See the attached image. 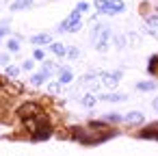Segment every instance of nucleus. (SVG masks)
<instances>
[{"mask_svg":"<svg viewBox=\"0 0 158 156\" xmlns=\"http://www.w3.org/2000/svg\"><path fill=\"white\" fill-rule=\"evenodd\" d=\"M22 67H24V70H33V61H24Z\"/></svg>","mask_w":158,"mask_h":156,"instance_id":"bb28decb","label":"nucleus"},{"mask_svg":"<svg viewBox=\"0 0 158 156\" xmlns=\"http://www.w3.org/2000/svg\"><path fill=\"white\" fill-rule=\"evenodd\" d=\"M119 119H121V117H119V115H115V113H113V115H108V117H106V121H119Z\"/></svg>","mask_w":158,"mask_h":156,"instance_id":"a878e982","label":"nucleus"},{"mask_svg":"<svg viewBox=\"0 0 158 156\" xmlns=\"http://www.w3.org/2000/svg\"><path fill=\"white\" fill-rule=\"evenodd\" d=\"M123 119H126L128 124L136 126V124H143V119H145V117H143V113H139V111H132V113H128Z\"/></svg>","mask_w":158,"mask_h":156,"instance_id":"6e6552de","label":"nucleus"},{"mask_svg":"<svg viewBox=\"0 0 158 156\" xmlns=\"http://www.w3.org/2000/svg\"><path fill=\"white\" fill-rule=\"evenodd\" d=\"M72 78H74V74L63 67V70H61V82H63V85H65V82H72Z\"/></svg>","mask_w":158,"mask_h":156,"instance_id":"2eb2a0df","label":"nucleus"},{"mask_svg":"<svg viewBox=\"0 0 158 156\" xmlns=\"http://www.w3.org/2000/svg\"><path fill=\"white\" fill-rule=\"evenodd\" d=\"M102 100H108V102H123L126 95H123V93H104Z\"/></svg>","mask_w":158,"mask_h":156,"instance_id":"f8f14e48","label":"nucleus"},{"mask_svg":"<svg viewBox=\"0 0 158 156\" xmlns=\"http://www.w3.org/2000/svg\"><path fill=\"white\" fill-rule=\"evenodd\" d=\"M141 137L143 139H158V126H152L149 130H143Z\"/></svg>","mask_w":158,"mask_h":156,"instance_id":"ddd939ff","label":"nucleus"},{"mask_svg":"<svg viewBox=\"0 0 158 156\" xmlns=\"http://www.w3.org/2000/svg\"><path fill=\"white\" fill-rule=\"evenodd\" d=\"M65 54H67L69 59H78V54H80V52H78V48H69V50H67Z\"/></svg>","mask_w":158,"mask_h":156,"instance_id":"aec40b11","label":"nucleus"},{"mask_svg":"<svg viewBox=\"0 0 158 156\" xmlns=\"http://www.w3.org/2000/svg\"><path fill=\"white\" fill-rule=\"evenodd\" d=\"M9 50H11V52H18V50H20V44H18L15 39H11V41H9Z\"/></svg>","mask_w":158,"mask_h":156,"instance_id":"412c9836","label":"nucleus"},{"mask_svg":"<svg viewBox=\"0 0 158 156\" xmlns=\"http://www.w3.org/2000/svg\"><path fill=\"white\" fill-rule=\"evenodd\" d=\"M72 137L74 139H78L80 143H85V145H95V143H102V141H106L108 137H113V132L110 130H106V126L102 124V121H93V124H89V128H74L72 130Z\"/></svg>","mask_w":158,"mask_h":156,"instance_id":"f257e3e1","label":"nucleus"},{"mask_svg":"<svg viewBox=\"0 0 158 156\" xmlns=\"http://www.w3.org/2000/svg\"><path fill=\"white\" fill-rule=\"evenodd\" d=\"M82 104H85V106H93V104H95V95H93V93H87V95L82 98Z\"/></svg>","mask_w":158,"mask_h":156,"instance_id":"a211bd4d","label":"nucleus"},{"mask_svg":"<svg viewBox=\"0 0 158 156\" xmlns=\"http://www.w3.org/2000/svg\"><path fill=\"white\" fill-rule=\"evenodd\" d=\"M31 5V0H18V2L11 5V11H20V9H26Z\"/></svg>","mask_w":158,"mask_h":156,"instance_id":"4468645a","label":"nucleus"},{"mask_svg":"<svg viewBox=\"0 0 158 156\" xmlns=\"http://www.w3.org/2000/svg\"><path fill=\"white\" fill-rule=\"evenodd\" d=\"M136 89L139 91H152V89H156V82H139Z\"/></svg>","mask_w":158,"mask_h":156,"instance_id":"f3484780","label":"nucleus"},{"mask_svg":"<svg viewBox=\"0 0 158 156\" xmlns=\"http://www.w3.org/2000/svg\"><path fill=\"white\" fill-rule=\"evenodd\" d=\"M0 85H2V80H0Z\"/></svg>","mask_w":158,"mask_h":156,"instance_id":"c85d7f7f","label":"nucleus"},{"mask_svg":"<svg viewBox=\"0 0 158 156\" xmlns=\"http://www.w3.org/2000/svg\"><path fill=\"white\" fill-rule=\"evenodd\" d=\"M145 28H147V33L158 35V15H149V18L145 20Z\"/></svg>","mask_w":158,"mask_h":156,"instance_id":"0eeeda50","label":"nucleus"},{"mask_svg":"<svg viewBox=\"0 0 158 156\" xmlns=\"http://www.w3.org/2000/svg\"><path fill=\"white\" fill-rule=\"evenodd\" d=\"M147 72H149L152 76H158V54H154V57L149 59V63H147Z\"/></svg>","mask_w":158,"mask_h":156,"instance_id":"9b49d317","label":"nucleus"},{"mask_svg":"<svg viewBox=\"0 0 158 156\" xmlns=\"http://www.w3.org/2000/svg\"><path fill=\"white\" fill-rule=\"evenodd\" d=\"M119 76H121L119 72H115V74H102V82H104L106 87H110V89H113V87H117Z\"/></svg>","mask_w":158,"mask_h":156,"instance_id":"423d86ee","label":"nucleus"},{"mask_svg":"<svg viewBox=\"0 0 158 156\" xmlns=\"http://www.w3.org/2000/svg\"><path fill=\"white\" fill-rule=\"evenodd\" d=\"M80 26H82V22H80V13L74 11L63 24H59V31H61V33H76V31H80Z\"/></svg>","mask_w":158,"mask_h":156,"instance_id":"f03ea898","label":"nucleus"},{"mask_svg":"<svg viewBox=\"0 0 158 156\" xmlns=\"http://www.w3.org/2000/svg\"><path fill=\"white\" fill-rule=\"evenodd\" d=\"M52 134V126H50V121L46 119V121H41L33 132H31V137H33V141H44V139H48Z\"/></svg>","mask_w":158,"mask_h":156,"instance_id":"20e7f679","label":"nucleus"},{"mask_svg":"<svg viewBox=\"0 0 158 156\" xmlns=\"http://www.w3.org/2000/svg\"><path fill=\"white\" fill-rule=\"evenodd\" d=\"M87 9H89V5H87V2H78V7H76V11H78V13H85Z\"/></svg>","mask_w":158,"mask_h":156,"instance_id":"4be33fe9","label":"nucleus"},{"mask_svg":"<svg viewBox=\"0 0 158 156\" xmlns=\"http://www.w3.org/2000/svg\"><path fill=\"white\" fill-rule=\"evenodd\" d=\"M0 65H9V54H2V57H0Z\"/></svg>","mask_w":158,"mask_h":156,"instance_id":"393cba45","label":"nucleus"},{"mask_svg":"<svg viewBox=\"0 0 158 156\" xmlns=\"http://www.w3.org/2000/svg\"><path fill=\"white\" fill-rule=\"evenodd\" d=\"M48 91H50V93H59V91H61V82H50V85H48Z\"/></svg>","mask_w":158,"mask_h":156,"instance_id":"6ab92c4d","label":"nucleus"},{"mask_svg":"<svg viewBox=\"0 0 158 156\" xmlns=\"http://www.w3.org/2000/svg\"><path fill=\"white\" fill-rule=\"evenodd\" d=\"M126 7H123V0H106V7H104V13L113 15V13H121Z\"/></svg>","mask_w":158,"mask_h":156,"instance_id":"39448f33","label":"nucleus"},{"mask_svg":"<svg viewBox=\"0 0 158 156\" xmlns=\"http://www.w3.org/2000/svg\"><path fill=\"white\" fill-rule=\"evenodd\" d=\"M52 52H54L56 57H63L67 50H65V46H63V44H52Z\"/></svg>","mask_w":158,"mask_h":156,"instance_id":"dca6fc26","label":"nucleus"},{"mask_svg":"<svg viewBox=\"0 0 158 156\" xmlns=\"http://www.w3.org/2000/svg\"><path fill=\"white\" fill-rule=\"evenodd\" d=\"M33 59H35V61H44V50H35Z\"/></svg>","mask_w":158,"mask_h":156,"instance_id":"5701e85b","label":"nucleus"},{"mask_svg":"<svg viewBox=\"0 0 158 156\" xmlns=\"http://www.w3.org/2000/svg\"><path fill=\"white\" fill-rule=\"evenodd\" d=\"M31 41H33L35 46H46V44H50V41H52V37H50L48 33H41V35H35Z\"/></svg>","mask_w":158,"mask_h":156,"instance_id":"1a4fd4ad","label":"nucleus"},{"mask_svg":"<svg viewBox=\"0 0 158 156\" xmlns=\"http://www.w3.org/2000/svg\"><path fill=\"white\" fill-rule=\"evenodd\" d=\"M152 106H154V111H158V98H154V102H152Z\"/></svg>","mask_w":158,"mask_h":156,"instance_id":"cd10ccee","label":"nucleus"},{"mask_svg":"<svg viewBox=\"0 0 158 156\" xmlns=\"http://www.w3.org/2000/svg\"><path fill=\"white\" fill-rule=\"evenodd\" d=\"M18 74H20L18 67H7V76H18Z\"/></svg>","mask_w":158,"mask_h":156,"instance_id":"b1692460","label":"nucleus"},{"mask_svg":"<svg viewBox=\"0 0 158 156\" xmlns=\"http://www.w3.org/2000/svg\"><path fill=\"white\" fill-rule=\"evenodd\" d=\"M39 113H44V108H41L37 102H26V104H22V106L18 108V115H20V119L35 117V115H39Z\"/></svg>","mask_w":158,"mask_h":156,"instance_id":"7ed1b4c3","label":"nucleus"},{"mask_svg":"<svg viewBox=\"0 0 158 156\" xmlns=\"http://www.w3.org/2000/svg\"><path fill=\"white\" fill-rule=\"evenodd\" d=\"M48 70H44V72H37V74H33V78H31V82L33 85H44L46 80H48Z\"/></svg>","mask_w":158,"mask_h":156,"instance_id":"9d476101","label":"nucleus"}]
</instances>
